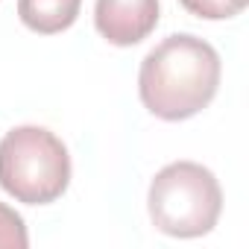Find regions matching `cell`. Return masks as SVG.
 Here are the masks:
<instances>
[{"instance_id": "1", "label": "cell", "mask_w": 249, "mask_h": 249, "mask_svg": "<svg viewBox=\"0 0 249 249\" xmlns=\"http://www.w3.org/2000/svg\"><path fill=\"white\" fill-rule=\"evenodd\" d=\"M220 73V56L208 41L191 33H176L144 56L138 94L156 117L170 123L188 120L214 100Z\"/></svg>"}, {"instance_id": "2", "label": "cell", "mask_w": 249, "mask_h": 249, "mask_svg": "<svg viewBox=\"0 0 249 249\" xmlns=\"http://www.w3.org/2000/svg\"><path fill=\"white\" fill-rule=\"evenodd\" d=\"M71 185V156L44 126H15L0 141V188L24 205L56 202Z\"/></svg>"}, {"instance_id": "3", "label": "cell", "mask_w": 249, "mask_h": 249, "mask_svg": "<svg viewBox=\"0 0 249 249\" xmlns=\"http://www.w3.org/2000/svg\"><path fill=\"white\" fill-rule=\"evenodd\" d=\"M150 220L170 237L208 234L223 211L217 176L196 161H173L156 173L147 194Z\"/></svg>"}, {"instance_id": "4", "label": "cell", "mask_w": 249, "mask_h": 249, "mask_svg": "<svg viewBox=\"0 0 249 249\" xmlns=\"http://www.w3.org/2000/svg\"><path fill=\"white\" fill-rule=\"evenodd\" d=\"M159 24V0H97L94 27L114 47L144 41Z\"/></svg>"}, {"instance_id": "5", "label": "cell", "mask_w": 249, "mask_h": 249, "mask_svg": "<svg viewBox=\"0 0 249 249\" xmlns=\"http://www.w3.org/2000/svg\"><path fill=\"white\" fill-rule=\"evenodd\" d=\"M82 0H18V15L24 27L38 36H56L73 27Z\"/></svg>"}, {"instance_id": "6", "label": "cell", "mask_w": 249, "mask_h": 249, "mask_svg": "<svg viewBox=\"0 0 249 249\" xmlns=\"http://www.w3.org/2000/svg\"><path fill=\"white\" fill-rule=\"evenodd\" d=\"M179 3L196 15V18H205V21H226V18H234L246 9L249 0H179Z\"/></svg>"}, {"instance_id": "7", "label": "cell", "mask_w": 249, "mask_h": 249, "mask_svg": "<svg viewBox=\"0 0 249 249\" xmlns=\"http://www.w3.org/2000/svg\"><path fill=\"white\" fill-rule=\"evenodd\" d=\"M0 246H6V249H27L30 246L24 217L15 208H9L6 202H0Z\"/></svg>"}]
</instances>
